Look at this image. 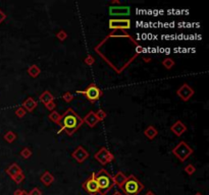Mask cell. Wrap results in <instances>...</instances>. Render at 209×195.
I'll return each instance as SVG.
<instances>
[{"mask_svg":"<svg viewBox=\"0 0 209 195\" xmlns=\"http://www.w3.org/2000/svg\"><path fill=\"white\" fill-rule=\"evenodd\" d=\"M56 38L59 40V41H64V40L67 38V33L65 31H59L56 34Z\"/></svg>","mask_w":209,"mask_h":195,"instance_id":"obj_30","label":"cell"},{"mask_svg":"<svg viewBox=\"0 0 209 195\" xmlns=\"http://www.w3.org/2000/svg\"><path fill=\"white\" fill-rule=\"evenodd\" d=\"M195 195H202V194H201V193H199V192H198V193H196Z\"/></svg>","mask_w":209,"mask_h":195,"instance_id":"obj_40","label":"cell"},{"mask_svg":"<svg viewBox=\"0 0 209 195\" xmlns=\"http://www.w3.org/2000/svg\"><path fill=\"white\" fill-rule=\"evenodd\" d=\"M119 188L124 195H139V193L145 188V186L139 181L138 178H136V176L130 175Z\"/></svg>","mask_w":209,"mask_h":195,"instance_id":"obj_3","label":"cell"},{"mask_svg":"<svg viewBox=\"0 0 209 195\" xmlns=\"http://www.w3.org/2000/svg\"><path fill=\"white\" fill-rule=\"evenodd\" d=\"M194 94H195V91H194L188 83H184L177 91V95L181 98V100L184 102H188L194 95Z\"/></svg>","mask_w":209,"mask_h":195,"instance_id":"obj_9","label":"cell"},{"mask_svg":"<svg viewBox=\"0 0 209 195\" xmlns=\"http://www.w3.org/2000/svg\"><path fill=\"white\" fill-rule=\"evenodd\" d=\"M26 114H27V111H26L23 107H19V108L16 110V115L19 117V118H24Z\"/></svg>","mask_w":209,"mask_h":195,"instance_id":"obj_29","label":"cell"},{"mask_svg":"<svg viewBox=\"0 0 209 195\" xmlns=\"http://www.w3.org/2000/svg\"><path fill=\"white\" fill-rule=\"evenodd\" d=\"M95 177H96L99 194L100 195H106L115 186L114 182H113L112 176L106 170H104V169L99 170L98 173L95 174Z\"/></svg>","mask_w":209,"mask_h":195,"instance_id":"obj_2","label":"cell"},{"mask_svg":"<svg viewBox=\"0 0 209 195\" xmlns=\"http://www.w3.org/2000/svg\"><path fill=\"white\" fill-rule=\"evenodd\" d=\"M83 124V119L72 108H68L63 113V115H61L60 121L57 124L60 126V130L58 133H60L61 131H65L67 135H72Z\"/></svg>","mask_w":209,"mask_h":195,"instance_id":"obj_1","label":"cell"},{"mask_svg":"<svg viewBox=\"0 0 209 195\" xmlns=\"http://www.w3.org/2000/svg\"><path fill=\"white\" fill-rule=\"evenodd\" d=\"M4 139L7 142L12 143L16 139V133H13L12 131L9 130V131H7L6 133L4 134Z\"/></svg>","mask_w":209,"mask_h":195,"instance_id":"obj_22","label":"cell"},{"mask_svg":"<svg viewBox=\"0 0 209 195\" xmlns=\"http://www.w3.org/2000/svg\"><path fill=\"white\" fill-rule=\"evenodd\" d=\"M5 17H6V16L1 11V9H0V24H1L2 21L5 20Z\"/></svg>","mask_w":209,"mask_h":195,"instance_id":"obj_34","label":"cell"},{"mask_svg":"<svg viewBox=\"0 0 209 195\" xmlns=\"http://www.w3.org/2000/svg\"><path fill=\"white\" fill-rule=\"evenodd\" d=\"M172 154H174V157H177L182 163H184L189 157L193 154V149L191 148V146L185 141L179 142L177 146H174L171 150Z\"/></svg>","mask_w":209,"mask_h":195,"instance_id":"obj_5","label":"cell"},{"mask_svg":"<svg viewBox=\"0 0 209 195\" xmlns=\"http://www.w3.org/2000/svg\"><path fill=\"white\" fill-rule=\"evenodd\" d=\"M77 94L83 95L84 98H86L90 103L94 104L100 100V98L103 95V91L95 83H90L84 91H77Z\"/></svg>","mask_w":209,"mask_h":195,"instance_id":"obj_4","label":"cell"},{"mask_svg":"<svg viewBox=\"0 0 209 195\" xmlns=\"http://www.w3.org/2000/svg\"><path fill=\"white\" fill-rule=\"evenodd\" d=\"M25 178H26V176H25L24 173L21 172V173H20V174H17L16 176H14V177L12 178V180H13V181L16 182V184H21V183L25 180Z\"/></svg>","mask_w":209,"mask_h":195,"instance_id":"obj_26","label":"cell"},{"mask_svg":"<svg viewBox=\"0 0 209 195\" xmlns=\"http://www.w3.org/2000/svg\"><path fill=\"white\" fill-rule=\"evenodd\" d=\"M185 172H186L188 175L191 176V175H193L194 173L196 172V168L194 167V166H193L192 164H188V165H187L186 167H185Z\"/></svg>","mask_w":209,"mask_h":195,"instance_id":"obj_27","label":"cell"},{"mask_svg":"<svg viewBox=\"0 0 209 195\" xmlns=\"http://www.w3.org/2000/svg\"><path fill=\"white\" fill-rule=\"evenodd\" d=\"M84 62H85V64L91 66L95 63V58L92 56V55H88V56L85 58V60H84Z\"/></svg>","mask_w":209,"mask_h":195,"instance_id":"obj_31","label":"cell"},{"mask_svg":"<svg viewBox=\"0 0 209 195\" xmlns=\"http://www.w3.org/2000/svg\"><path fill=\"white\" fill-rule=\"evenodd\" d=\"M162 65L165 67L166 69H171L174 65V61L171 59V58H165V59L162 60Z\"/></svg>","mask_w":209,"mask_h":195,"instance_id":"obj_23","label":"cell"},{"mask_svg":"<svg viewBox=\"0 0 209 195\" xmlns=\"http://www.w3.org/2000/svg\"><path fill=\"white\" fill-rule=\"evenodd\" d=\"M96 114V117L98 118V120H99V122L100 121H103L105 118H106V116H107V114H106V112L104 111V110H102V109H99L98 111L95 113Z\"/></svg>","mask_w":209,"mask_h":195,"instance_id":"obj_25","label":"cell"},{"mask_svg":"<svg viewBox=\"0 0 209 195\" xmlns=\"http://www.w3.org/2000/svg\"><path fill=\"white\" fill-rule=\"evenodd\" d=\"M109 29L114 31H124L131 29V20L129 18H110L108 21Z\"/></svg>","mask_w":209,"mask_h":195,"instance_id":"obj_8","label":"cell"},{"mask_svg":"<svg viewBox=\"0 0 209 195\" xmlns=\"http://www.w3.org/2000/svg\"><path fill=\"white\" fill-rule=\"evenodd\" d=\"M21 195H29V193L27 192V191L23 190V192H21Z\"/></svg>","mask_w":209,"mask_h":195,"instance_id":"obj_39","label":"cell"},{"mask_svg":"<svg viewBox=\"0 0 209 195\" xmlns=\"http://www.w3.org/2000/svg\"><path fill=\"white\" fill-rule=\"evenodd\" d=\"M82 188L86 191L89 195H97L99 194L98 184L95 177V173H92L90 177H88L82 184Z\"/></svg>","mask_w":209,"mask_h":195,"instance_id":"obj_6","label":"cell"},{"mask_svg":"<svg viewBox=\"0 0 209 195\" xmlns=\"http://www.w3.org/2000/svg\"><path fill=\"white\" fill-rule=\"evenodd\" d=\"M94 159L100 165L105 166L114 161V156L109 152L106 148H101L98 152L94 154Z\"/></svg>","mask_w":209,"mask_h":195,"instance_id":"obj_7","label":"cell"},{"mask_svg":"<svg viewBox=\"0 0 209 195\" xmlns=\"http://www.w3.org/2000/svg\"><path fill=\"white\" fill-rule=\"evenodd\" d=\"M39 99H40V101H41L44 105H46V104H48L49 102L53 101L54 97H53L52 94H51L49 91H43L41 95H40Z\"/></svg>","mask_w":209,"mask_h":195,"instance_id":"obj_19","label":"cell"},{"mask_svg":"<svg viewBox=\"0 0 209 195\" xmlns=\"http://www.w3.org/2000/svg\"><path fill=\"white\" fill-rule=\"evenodd\" d=\"M21 156L24 157V159H30L32 156V150L29 148H24L21 150Z\"/></svg>","mask_w":209,"mask_h":195,"instance_id":"obj_24","label":"cell"},{"mask_svg":"<svg viewBox=\"0 0 209 195\" xmlns=\"http://www.w3.org/2000/svg\"><path fill=\"white\" fill-rule=\"evenodd\" d=\"M37 106H38V103L36 102L32 97H29L23 102V106L21 107H23L27 112H33Z\"/></svg>","mask_w":209,"mask_h":195,"instance_id":"obj_14","label":"cell"},{"mask_svg":"<svg viewBox=\"0 0 209 195\" xmlns=\"http://www.w3.org/2000/svg\"><path fill=\"white\" fill-rule=\"evenodd\" d=\"M157 134H158V130H157L154 126H152V125L148 126L145 129V131H144V135L148 139H150V140H152V139L155 138L156 136H157Z\"/></svg>","mask_w":209,"mask_h":195,"instance_id":"obj_16","label":"cell"},{"mask_svg":"<svg viewBox=\"0 0 209 195\" xmlns=\"http://www.w3.org/2000/svg\"><path fill=\"white\" fill-rule=\"evenodd\" d=\"M74 95L72 94H71L69 91H65V93L63 94V95H62V99H63V101L64 102H67V103H71L72 100H74Z\"/></svg>","mask_w":209,"mask_h":195,"instance_id":"obj_28","label":"cell"},{"mask_svg":"<svg viewBox=\"0 0 209 195\" xmlns=\"http://www.w3.org/2000/svg\"><path fill=\"white\" fill-rule=\"evenodd\" d=\"M170 131L174 133L175 136L179 137L184 132L187 131V126L182 122L181 120H178L177 122H174V124L170 126Z\"/></svg>","mask_w":209,"mask_h":195,"instance_id":"obj_12","label":"cell"},{"mask_svg":"<svg viewBox=\"0 0 209 195\" xmlns=\"http://www.w3.org/2000/svg\"><path fill=\"white\" fill-rule=\"evenodd\" d=\"M48 118L50 121H52V122L58 124V122L60 121V118H61V115L57 111H52L48 116Z\"/></svg>","mask_w":209,"mask_h":195,"instance_id":"obj_21","label":"cell"},{"mask_svg":"<svg viewBox=\"0 0 209 195\" xmlns=\"http://www.w3.org/2000/svg\"><path fill=\"white\" fill-rule=\"evenodd\" d=\"M145 195H155V194H154V193L152 192V191H148V192L146 193Z\"/></svg>","mask_w":209,"mask_h":195,"instance_id":"obj_37","label":"cell"},{"mask_svg":"<svg viewBox=\"0 0 209 195\" xmlns=\"http://www.w3.org/2000/svg\"><path fill=\"white\" fill-rule=\"evenodd\" d=\"M142 59H143V61H145V62H149L150 60H151V58H146V57H143Z\"/></svg>","mask_w":209,"mask_h":195,"instance_id":"obj_36","label":"cell"},{"mask_svg":"<svg viewBox=\"0 0 209 195\" xmlns=\"http://www.w3.org/2000/svg\"><path fill=\"white\" fill-rule=\"evenodd\" d=\"M72 157H74L79 164H82L89 157V153L83 148V145H79L78 148L72 153Z\"/></svg>","mask_w":209,"mask_h":195,"instance_id":"obj_10","label":"cell"},{"mask_svg":"<svg viewBox=\"0 0 209 195\" xmlns=\"http://www.w3.org/2000/svg\"><path fill=\"white\" fill-rule=\"evenodd\" d=\"M112 195H123V194H122L120 192H118V191H116V192H114Z\"/></svg>","mask_w":209,"mask_h":195,"instance_id":"obj_38","label":"cell"},{"mask_svg":"<svg viewBox=\"0 0 209 195\" xmlns=\"http://www.w3.org/2000/svg\"><path fill=\"white\" fill-rule=\"evenodd\" d=\"M131 9L129 6H110L109 13L111 16H129Z\"/></svg>","mask_w":209,"mask_h":195,"instance_id":"obj_11","label":"cell"},{"mask_svg":"<svg viewBox=\"0 0 209 195\" xmlns=\"http://www.w3.org/2000/svg\"><path fill=\"white\" fill-rule=\"evenodd\" d=\"M21 172H23L21 171V169L19 167V165H16V164L10 165L9 167L6 169V173L10 176V177H12V179L14 177V176H16L17 174H20V173H21Z\"/></svg>","mask_w":209,"mask_h":195,"instance_id":"obj_18","label":"cell"},{"mask_svg":"<svg viewBox=\"0 0 209 195\" xmlns=\"http://www.w3.org/2000/svg\"><path fill=\"white\" fill-rule=\"evenodd\" d=\"M83 121H84V123H86L88 126L91 128L95 127L99 122L98 118L96 117V114H95V112H93V111H90L85 116V118L83 119Z\"/></svg>","mask_w":209,"mask_h":195,"instance_id":"obj_13","label":"cell"},{"mask_svg":"<svg viewBox=\"0 0 209 195\" xmlns=\"http://www.w3.org/2000/svg\"><path fill=\"white\" fill-rule=\"evenodd\" d=\"M21 192H23V190L21 189H16V191H14L13 195H21Z\"/></svg>","mask_w":209,"mask_h":195,"instance_id":"obj_35","label":"cell"},{"mask_svg":"<svg viewBox=\"0 0 209 195\" xmlns=\"http://www.w3.org/2000/svg\"><path fill=\"white\" fill-rule=\"evenodd\" d=\"M28 74L30 75L33 78H36V77H38L40 75V73H41V69H40L37 65L33 64L31 65L30 67L28 68Z\"/></svg>","mask_w":209,"mask_h":195,"instance_id":"obj_20","label":"cell"},{"mask_svg":"<svg viewBox=\"0 0 209 195\" xmlns=\"http://www.w3.org/2000/svg\"><path fill=\"white\" fill-rule=\"evenodd\" d=\"M112 179H113V182H114V185L120 187L123 184V182L126 181L127 176L124 175L123 172H117L114 176H112Z\"/></svg>","mask_w":209,"mask_h":195,"instance_id":"obj_17","label":"cell"},{"mask_svg":"<svg viewBox=\"0 0 209 195\" xmlns=\"http://www.w3.org/2000/svg\"><path fill=\"white\" fill-rule=\"evenodd\" d=\"M29 195H42V192H41V190L38 188V187H35V188H33L30 191Z\"/></svg>","mask_w":209,"mask_h":195,"instance_id":"obj_33","label":"cell"},{"mask_svg":"<svg viewBox=\"0 0 209 195\" xmlns=\"http://www.w3.org/2000/svg\"><path fill=\"white\" fill-rule=\"evenodd\" d=\"M55 107H56V104H55V102L54 101H51V102H49L48 104H46L45 105V108L47 109V110H49V111H54V109H55Z\"/></svg>","mask_w":209,"mask_h":195,"instance_id":"obj_32","label":"cell"},{"mask_svg":"<svg viewBox=\"0 0 209 195\" xmlns=\"http://www.w3.org/2000/svg\"><path fill=\"white\" fill-rule=\"evenodd\" d=\"M40 181L42 182L43 185H45L46 187H48L54 182V177H53L52 174H51L49 171H46V172H44L43 174L41 175V177H40Z\"/></svg>","mask_w":209,"mask_h":195,"instance_id":"obj_15","label":"cell"}]
</instances>
